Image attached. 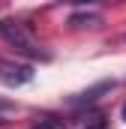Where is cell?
<instances>
[{"instance_id":"7","label":"cell","mask_w":126,"mask_h":129,"mask_svg":"<svg viewBox=\"0 0 126 129\" xmlns=\"http://www.w3.org/2000/svg\"><path fill=\"white\" fill-rule=\"evenodd\" d=\"M3 108H6V105H3V102H0V111H3Z\"/></svg>"},{"instance_id":"5","label":"cell","mask_w":126,"mask_h":129,"mask_svg":"<svg viewBox=\"0 0 126 129\" xmlns=\"http://www.w3.org/2000/svg\"><path fill=\"white\" fill-rule=\"evenodd\" d=\"M36 129H60V126H57V123H48V120H42V123H39Z\"/></svg>"},{"instance_id":"4","label":"cell","mask_w":126,"mask_h":129,"mask_svg":"<svg viewBox=\"0 0 126 129\" xmlns=\"http://www.w3.org/2000/svg\"><path fill=\"white\" fill-rule=\"evenodd\" d=\"M108 126V120H105V117H96L93 123H90V126H84V129H105Z\"/></svg>"},{"instance_id":"2","label":"cell","mask_w":126,"mask_h":129,"mask_svg":"<svg viewBox=\"0 0 126 129\" xmlns=\"http://www.w3.org/2000/svg\"><path fill=\"white\" fill-rule=\"evenodd\" d=\"M30 81H33V69L30 66L0 60V84H6V87H24Z\"/></svg>"},{"instance_id":"1","label":"cell","mask_w":126,"mask_h":129,"mask_svg":"<svg viewBox=\"0 0 126 129\" xmlns=\"http://www.w3.org/2000/svg\"><path fill=\"white\" fill-rule=\"evenodd\" d=\"M0 36H3L18 54L33 57V60H48V51H42V45H39L21 24H15V21H0Z\"/></svg>"},{"instance_id":"6","label":"cell","mask_w":126,"mask_h":129,"mask_svg":"<svg viewBox=\"0 0 126 129\" xmlns=\"http://www.w3.org/2000/svg\"><path fill=\"white\" fill-rule=\"evenodd\" d=\"M120 114H123V120H126V102H123V111H120Z\"/></svg>"},{"instance_id":"3","label":"cell","mask_w":126,"mask_h":129,"mask_svg":"<svg viewBox=\"0 0 126 129\" xmlns=\"http://www.w3.org/2000/svg\"><path fill=\"white\" fill-rule=\"evenodd\" d=\"M69 24H72V27H99L102 18H99V15H72Z\"/></svg>"}]
</instances>
